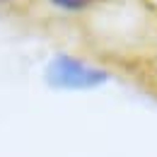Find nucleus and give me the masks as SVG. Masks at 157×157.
<instances>
[{"label":"nucleus","mask_w":157,"mask_h":157,"mask_svg":"<svg viewBox=\"0 0 157 157\" xmlns=\"http://www.w3.org/2000/svg\"><path fill=\"white\" fill-rule=\"evenodd\" d=\"M44 80L51 90L58 92H90L104 87L111 80V73L73 53H56L46 63Z\"/></svg>","instance_id":"obj_1"},{"label":"nucleus","mask_w":157,"mask_h":157,"mask_svg":"<svg viewBox=\"0 0 157 157\" xmlns=\"http://www.w3.org/2000/svg\"><path fill=\"white\" fill-rule=\"evenodd\" d=\"M56 10H63V12H85L87 7H92L97 0H48Z\"/></svg>","instance_id":"obj_2"},{"label":"nucleus","mask_w":157,"mask_h":157,"mask_svg":"<svg viewBox=\"0 0 157 157\" xmlns=\"http://www.w3.org/2000/svg\"><path fill=\"white\" fill-rule=\"evenodd\" d=\"M10 7H12V0H0V15H5Z\"/></svg>","instance_id":"obj_3"}]
</instances>
